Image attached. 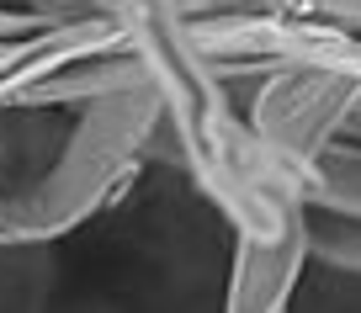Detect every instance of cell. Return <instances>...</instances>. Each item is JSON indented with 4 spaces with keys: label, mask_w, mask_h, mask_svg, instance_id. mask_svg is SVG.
I'll use <instances>...</instances> for the list:
<instances>
[{
    "label": "cell",
    "mask_w": 361,
    "mask_h": 313,
    "mask_svg": "<svg viewBox=\"0 0 361 313\" xmlns=\"http://www.w3.org/2000/svg\"><path fill=\"white\" fill-rule=\"evenodd\" d=\"M308 207H314V213L361 218V144H356V138H335V144L314 159V176H308Z\"/></svg>",
    "instance_id": "obj_3"
},
{
    "label": "cell",
    "mask_w": 361,
    "mask_h": 313,
    "mask_svg": "<svg viewBox=\"0 0 361 313\" xmlns=\"http://www.w3.org/2000/svg\"><path fill=\"white\" fill-rule=\"evenodd\" d=\"M340 138H356V144H361V101H356V112H350V123H345V133H340Z\"/></svg>",
    "instance_id": "obj_7"
},
{
    "label": "cell",
    "mask_w": 361,
    "mask_h": 313,
    "mask_svg": "<svg viewBox=\"0 0 361 313\" xmlns=\"http://www.w3.org/2000/svg\"><path fill=\"white\" fill-rule=\"evenodd\" d=\"M361 101V75L335 64H282L266 69L250 96V128L287 159L314 165L340 133Z\"/></svg>",
    "instance_id": "obj_1"
},
{
    "label": "cell",
    "mask_w": 361,
    "mask_h": 313,
    "mask_svg": "<svg viewBox=\"0 0 361 313\" xmlns=\"http://www.w3.org/2000/svg\"><path fill=\"white\" fill-rule=\"evenodd\" d=\"M308 266H324L329 276L361 281V218L308 207Z\"/></svg>",
    "instance_id": "obj_4"
},
{
    "label": "cell",
    "mask_w": 361,
    "mask_h": 313,
    "mask_svg": "<svg viewBox=\"0 0 361 313\" xmlns=\"http://www.w3.org/2000/svg\"><path fill=\"white\" fill-rule=\"evenodd\" d=\"M308 276V218L276 239L234 234V266H228V308L239 313H276L298 297Z\"/></svg>",
    "instance_id": "obj_2"
},
{
    "label": "cell",
    "mask_w": 361,
    "mask_h": 313,
    "mask_svg": "<svg viewBox=\"0 0 361 313\" xmlns=\"http://www.w3.org/2000/svg\"><path fill=\"white\" fill-rule=\"evenodd\" d=\"M27 11H37L43 22H64V16H85L96 11V0H22Z\"/></svg>",
    "instance_id": "obj_5"
},
{
    "label": "cell",
    "mask_w": 361,
    "mask_h": 313,
    "mask_svg": "<svg viewBox=\"0 0 361 313\" xmlns=\"http://www.w3.org/2000/svg\"><path fill=\"white\" fill-rule=\"evenodd\" d=\"M32 27H43V16H37V11H27V6H0V43H6V37L32 32Z\"/></svg>",
    "instance_id": "obj_6"
}]
</instances>
